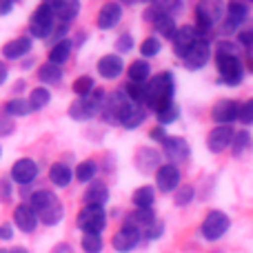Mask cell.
I'll return each instance as SVG.
<instances>
[{"label": "cell", "instance_id": "obj_1", "mask_svg": "<svg viewBox=\"0 0 253 253\" xmlns=\"http://www.w3.org/2000/svg\"><path fill=\"white\" fill-rule=\"evenodd\" d=\"M173 93H175V80L171 71H162L156 74L142 84V96H140V105L144 109L162 111L165 107L173 105Z\"/></svg>", "mask_w": 253, "mask_h": 253}, {"label": "cell", "instance_id": "obj_2", "mask_svg": "<svg viewBox=\"0 0 253 253\" xmlns=\"http://www.w3.org/2000/svg\"><path fill=\"white\" fill-rule=\"evenodd\" d=\"M215 67H218L220 80L227 87L242 84V80H245V65H242L233 42H229V40H220L218 42V49H215Z\"/></svg>", "mask_w": 253, "mask_h": 253}, {"label": "cell", "instance_id": "obj_3", "mask_svg": "<svg viewBox=\"0 0 253 253\" xmlns=\"http://www.w3.org/2000/svg\"><path fill=\"white\" fill-rule=\"evenodd\" d=\"M31 211L36 213V220H40L47 227H56L62 218H65V205L62 200L56 196L53 191H47V189H38L34 191L29 200Z\"/></svg>", "mask_w": 253, "mask_h": 253}, {"label": "cell", "instance_id": "obj_4", "mask_svg": "<svg viewBox=\"0 0 253 253\" xmlns=\"http://www.w3.org/2000/svg\"><path fill=\"white\" fill-rule=\"evenodd\" d=\"M105 96L107 93L102 91V89H93L91 93H87V96H83V98H78V100L71 102L69 109H67V114H69V118L76 120V123L91 120L96 114H100V107H102Z\"/></svg>", "mask_w": 253, "mask_h": 253}, {"label": "cell", "instance_id": "obj_5", "mask_svg": "<svg viewBox=\"0 0 253 253\" xmlns=\"http://www.w3.org/2000/svg\"><path fill=\"white\" fill-rule=\"evenodd\" d=\"M53 27H56V20H53L51 9H49L47 2H40L29 18V34L34 36V38L44 40L53 34Z\"/></svg>", "mask_w": 253, "mask_h": 253}, {"label": "cell", "instance_id": "obj_6", "mask_svg": "<svg viewBox=\"0 0 253 253\" xmlns=\"http://www.w3.org/2000/svg\"><path fill=\"white\" fill-rule=\"evenodd\" d=\"M229 227H231V220H229L227 213H222V211H209L200 224V231L205 240L215 242L229 231Z\"/></svg>", "mask_w": 253, "mask_h": 253}, {"label": "cell", "instance_id": "obj_7", "mask_svg": "<svg viewBox=\"0 0 253 253\" xmlns=\"http://www.w3.org/2000/svg\"><path fill=\"white\" fill-rule=\"evenodd\" d=\"M105 227H107V213L102 207L87 205L78 213V229L83 233H98L100 236Z\"/></svg>", "mask_w": 253, "mask_h": 253}, {"label": "cell", "instance_id": "obj_8", "mask_svg": "<svg viewBox=\"0 0 253 253\" xmlns=\"http://www.w3.org/2000/svg\"><path fill=\"white\" fill-rule=\"evenodd\" d=\"M251 13V7L247 2H229L227 7H224V18H222V34H236L238 29H240L242 25H245V20L249 18Z\"/></svg>", "mask_w": 253, "mask_h": 253}, {"label": "cell", "instance_id": "obj_9", "mask_svg": "<svg viewBox=\"0 0 253 253\" xmlns=\"http://www.w3.org/2000/svg\"><path fill=\"white\" fill-rule=\"evenodd\" d=\"M144 20H149L153 25V29L158 31L160 36H165V38H173L175 29H178V25H175V20L171 16H167L165 11H162L160 7H158V2H151L147 7V11H144Z\"/></svg>", "mask_w": 253, "mask_h": 253}, {"label": "cell", "instance_id": "obj_10", "mask_svg": "<svg viewBox=\"0 0 253 253\" xmlns=\"http://www.w3.org/2000/svg\"><path fill=\"white\" fill-rule=\"evenodd\" d=\"M162 153H165V158L169 160V165L178 167L180 162L189 160L191 147H189V142L184 138H180V135H169V138L162 142Z\"/></svg>", "mask_w": 253, "mask_h": 253}, {"label": "cell", "instance_id": "obj_11", "mask_svg": "<svg viewBox=\"0 0 253 253\" xmlns=\"http://www.w3.org/2000/svg\"><path fill=\"white\" fill-rule=\"evenodd\" d=\"M209 56H211V44L207 42L205 38H198L196 42L189 47V51L182 56L184 65H187V69L196 71V69H202V67L209 62Z\"/></svg>", "mask_w": 253, "mask_h": 253}, {"label": "cell", "instance_id": "obj_12", "mask_svg": "<svg viewBox=\"0 0 253 253\" xmlns=\"http://www.w3.org/2000/svg\"><path fill=\"white\" fill-rule=\"evenodd\" d=\"M126 96L123 91H114L111 96H105L102 100V107H100V118L105 120L107 125H118V118L123 114L125 105H126Z\"/></svg>", "mask_w": 253, "mask_h": 253}, {"label": "cell", "instance_id": "obj_13", "mask_svg": "<svg viewBox=\"0 0 253 253\" xmlns=\"http://www.w3.org/2000/svg\"><path fill=\"white\" fill-rule=\"evenodd\" d=\"M233 126L231 125H215L213 129L209 131L207 135V147H209L211 153H222L224 149L231 147V140H233Z\"/></svg>", "mask_w": 253, "mask_h": 253}, {"label": "cell", "instance_id": "obj_14", "mask_svg": "<svg viewBox=\"0 0 253 253\" xmlns=\"http://www.w3.org/2000/svg\"><path fill=\"white\" fill-rule=\"evenodd\" d=\"M156 187L165 193H173L180 187V169L175 165H160L156 169Z\"/></svg>", "mask_w": 253, "mask_h": 253}, {"label": "cell", "instance_id": "obj_15", "mask_svg": "<svg viewBox=\"0 0 253 253\" xmlns=\"http://www.w3.org/2000/svg\"><path fill=\"white\" fill-rule=\"evenodd\" d=\"M11 180L13 182H18V184H31L36 180V175H38V165H36L31 158H20V160H16L13 162V167H11Z\"/></svg>", "mask_w": 253, "mask_h": 253}, {"label": "cell", "instance_id": "obj_16", "mask_svg": "<svg viewBox=\"0 0 253 253\" xmlns=\"http://www.w3.org/2000/svg\"><path fill=\"white\" fill-rule=\"evenodd\" d=\"M238 102L231 100V98H224V100H218L213 107H211V120L215 125H231L238 116Z\"/></svg>", "mask_w": 253, "mask_h": 253}, {"label": "cell", "instance_id": "obj_17", "mask_svg": "<svg viewBox=\"0 0 253 253\" xmlns=\"http://www.w3.org/2000/svg\"><path fill=\"white\" fill-rule=\"evenodd\" d=\"M140 240H142L140 231H135V229H131V227H123L114 238H111V247H114L118 253H129L140 245Z\"/></svg>", "mask_w": 253, "mask_h": 253}, {"label": "cell", "instance_id": "obj_18", "mask_svg": "<svg viewBox=\"0 0 253 253\" xmlns=\"http://www.w3.org/2000/svg\"><path fill=\"white\" fill-rule=\"evenodd\" d=\"M31 47H34V42H31L29 36H18V38L7 40L0 51H2V56L7 60H18V58H25L31 51Z\"/></svg>", "mask_w": 253, "mask_h": 253}, {"label": "cell", "instance_id": "obj_19", "mask_svg": "<svg viewBox=\"0 0 253 253\" xmlns=\"http://www.w3.org/2000/svg\"><path fill=\"white\" fill-rule=\"evenodd\" d=\"M196 40H198V34H196V29H193V25H182V27H178V29H175V34H173V38H171L175 56L182 58L184 53L189 51V47L196 42Z\"/></svg>", "mask_w": 253, "mask_h": 253}, {"label": "cell", "instance_id": "obj_20", "mask_svg": "<svg viewBox=\"0 0 253 253\" xmlns=\"http://www.w3.org/2000/svg\"><path fill=\"white\" fill-rule=\"evenodd\" d=\"M162 165V153L151 147H142L135 153V167L140 173H151Z\"/></svg>", "mask_w": 253, "mask_h": 253}, {"label": "cell", "instance_id": "obj_21", "mask_svg": "<svg viewBox=\"0 0 253 253\" xmlns=\"http://www.w3.org/2000/svg\"><path fill=\"white\" fill-rule=\"evenodd\" d=\"M147 118V109L142 105H135V102H126L123 114L118 118V125L125 126V129H138L140 125Z\"/></svg>", "mask_w": 253, "mask_h": 253}, {"label": "cell", "instance_id": "obj_22", "mask_svg": "<svg viewBox=\"0 0 253 253\" xmlns=\"http://www.w3.org/2000/svg\"><path fill=\"white\" fill-rule=\"evenodd\" d=\"M49 9L53 13V20H60L65 25H69L71 20L80 16V2H74V0H58V2H47Z\"/></svg>", "mask_w": 253, "mask_h": 253}, {"label": "cell", "instance_id": "obj_23", "mask_svg": "<svg viewBox=\"0 0 253 253\" xmlns=\"http://www.w3.org/2000/svg\"><path fill=\"white\" fill-rule=\"evenodd\" d=\"M125 71V62L118 53H107L98 60V74L105 80H116Z\"/></svg>", "mask_w": 253, "mask_h": 253}, {"label": "cell", "instance_id": "obj_24", "mask_svg": "<svg viewBox=\"0 0 253 253\" xmlns=\"http://www.w3.org/2000/svg\"><path fill=\"white\" fill-rule=\"evenodd\" d=\"M120 18H123V7L118 2H105L102 9L98 11L96 25H98V29H114L120 22Z\"/></svg>", "mask_w": 253, "mask_h": 253}, {"label": "cell", "instance_id": "obj_25", "mask_svg": "<svg viewBox=\"0 0 253 253\" xmlns=\"http://www.w3.org/2000/svg\"><path fill=\"white\" fill-rule=\"evenodd\" d=\"M13 222L20 229L22 233H34L36 227H38V220H36V213L31 211V207L27 202H20V205L13 209Z\"/></svg>", "mask_w": 253, "mask_h": 253}, {"label": "cell", "instance_id": "obj_26", "mask_svg": "<svg viewBox=\"0 0 253 253\" xmlns=\"http://www.w3.org/2000/svg\"><path fill=\"white\" fill-rule=\"evenodd\" d=\"M109 200V189L102 180H91L84 191V202L93 207H105V202Z\"/></svg>", "mask_w": 253, "mask_h": 253}, {"label": "cell", "instance_id": "obj_27", "mask_svg": "<svg viewBox=\"0 0 253 253\" xmlns=\"http://www.w3.org/2000/svg\"><path fill=\"white\" fill-rule=\"evenodd\" d=\"M153 222H156V213H153V209H135L133 213H129V218L125 220V227H131V229H135V231L142 233L144 229Z\"/></svg>", "mask_w": 253, "mask_h": 253}, {"label": "cell", "instance_id": "obj_28", "mask_svg": "<svg viewBox=\"0 0 253 253\" xmlns=\"http://www.w3.org/2000/svg\"><path fill=\"white\" fill-rule=\"evenodd\" d=\"M71 51H74V40L65 38V40H60V42H53L51 51H49V60H47V62L62 67L67 60H69Z\"/></svg>", "mask_w": 253, "mask_h": 253}, {"label": "cell", "instance_id": "obj_29", "mask_svg": "<svg viewBox=\"0 0 253 253\" xmlns=\"http://www.w3.org/2000/svg\"><path fill=\"white\" fill-rule=\"evenodd\" d=\"M49 180H51L56 187L65 189V187H69V182L74 180V171H71L65 162H53L51 169H49Z\"/></svg>", "mask_w": 253, "mask_h": 253}, {"label": "cell", "instance_id": "obj_30", "mask_svg": "<svg viewBox=\"0 0 253 253\" xmlns=\"http://www.w3.org/2000/svg\"><path fill=\"white\" fill-rule=\"evenodd\" d=\"M151 78V65L149 60H133L129 65V80L133 84H144Z\"/></svg>", "mask_w": 253, "mask_h": 253}, {"label": "cell", "instance_id": "obj_31", "mask_svg": "<svg viewBox=\"0 0 253 253\" xmlns=\"http://www.w3.org/2000/svg\"><path fill=\"white\" fill-rule=\"evenodd\" d=\"M131 202H133L138 209H151L153 202H156V191H153V187H149V184L138 187L133 191V196H131Z\"/></svg>", "mask_w": 253, "mask_h": 253}, {"label": "cell", "instance_id": "obj_32", "mask_svg": "<svg viewBox=\"0 0 253 253\" xmlns=\"http://www.w3.org/2000/svg\"><path fill=\"white\" fill-rule=\"evenodd\" d=\"M38 80L42 84H58L62 80V67L51 65V62H44L38 69Z\"/></svg>", "mask_w": 253, "mask_h": 253}, {"label": "cell", "instance_id": "obj_33", "mask_svg": "<svg viewBox=\"0 0 253 253\" xmlns=\"http://www.w3.org/2000/svg\"><path fill=\"white\" fill-rule=\"evenodd\" d=\"M27 114H31V107L27 98H13L2 109V116H7V118H18V116H27Z\"/></svg>", "mask_w": 253, "mask_h": 253}, {"label": "cell", "instance_id": "obj_34", "mask_svg": "<svg viewBox=\"0 0 253 253\" xmlns=\"http://www.w3.org/2000/svg\"><path fill=\"white\" fill-rule=\"evenodd\" d=\"M29 107H31V111H40V109H44V107L51 102V93H49V89L47 87H36L34 91L29 93Z\"/></svg>", "mask_w": 253, "mask_h": 253}, {"label": "cell", "instance_id": "obj_35", "mask_svg": "<svg viewBox=\"0 0 253 253\" xmlns=\"http://www.w3.org/2000/svg\"><path fill=\"white\" fill-rule=\"evenodd\" d=\"M96 173H98V165L93 160H83L74 171L78 182H91V180H96Z\"/></svg>", "mask_w": 253, "mask_h": 253}, {"label": "cell", "instance_id": "obj_36", "mask_svg": "<svg viewBox=\"0 0 253 253\" xmlns=\"http://www.w3.org/2000/svg\"><path fill=\"white\" fill-rule=\"evenodd\" d=\"M249 147H251V133H249V131H238V133H233V140H231L233 156L240 158Z\"/></svg>", "mask_w": 253, "mask_h": 253}, {"label": "cell", "instance_id": "obj_37", "mask_svg": "<svg viewBox=\"0 0 253 253\" xmlns=\"http://www.w3.org/2000/svg\"><path fill=\"white\" fill-rule=\"evenodd\" d=\"M80 247H83L84 253H102V238L98 233H83V240H80Z\"/></svg>", "mask_w": 253, "mask_h": 253}, {"label": "cell", "instance_id": "obj_38", "mask_svg": "<svg viewBox=\"0 0 253 253\" xmlns=\"http://www.w3.org/2000/svg\"><path fill=\"white\" fill-rule=\"evenodd\" d=\"M160 49H162V44H160V40H158L156 36H149V38H144L142 44H140V53H142V60L158 56V53H160Z\"/></svg>", "mask_w": 253, "mask_h": 253}, {"label": "cell", "instance_id": "obj_39", "mask_svg": "<svg viewBox=\"0 0 253 253\" xmlns=\"http://www.w3.org/2000/svg\"><path fill=\"white\" fill-rule=\"evenodd\" d=\"M193 196H196V189H193L191 184H182V187H178L173 191V202L178 207H187L189 202L193 200Z\"/></svg>", "mask_w": 253, "mask_h": 253}, {"label": "cell", "instance_id": "obj_40", "mask_svg": "<svg viewBox=\"0 0 253 253\" xmlns=\"http://www.w3.org/2000/svg\"><path fill=\"white\" fill-rule=\"evenodd\" d=\"M158 123H160V126H167V125H171V123H175V120L180 118V107L175 105H169V107H165L162 111H158Z\"/></svg>", "mask_w": 253, "mask_h": 253}, {"label": "cell", "instance_id": "obj_41", "mask_svg": "<svg viewBox=\"0 0 253 253\" xmlns=\"http://www.w3.org/2000/svg\"><path fill=\"white\" fill-rule=\"evenodd\" d=\"M93 84H96V83H93L91 76H80V78L74 80V93H76L78 98L87 96V93H91L93 89H96Z\"/></svg>", "mask_w": 253, "mask_h": 253}, {"label": "cell", "instance_id": "obj_42", "mask_svg": "<svg viewBox=\"0 0 253 253\" xmlns=\"http://www.w3.org/2000/svg\"><path fill=\"white\" fill-rule=\"evenodd\" d=\"M162 233H165V222H153V224H149L147 229H144L142 233H140V236L144 238V240H158V238L162 236Z\"/></svg>", "mask_w": 253, "mask_h": 253}, {"label": "cell", "instance_id": "obj_43", "mask_svg": "<svg viewBox=\"0 0 253 253\" xmlns=\"http://www.w3.org/2000/svg\"><path fill=\"white\" fill-rule=\"evenodd\" d=\"M236 120H240L242 125H251L253 123V100H247L242 107H238Z\"/></svg>", "mask_w": 253, "mask_h": 253}, {"label": "cell", "instance_id": "obj_44", "mask_svg": "<svg viewBox=\"0 0 253 253\" xmlns=\"http://www.w3.org/2000/svg\"><path fill=\"white\" fill-rule=\"evenodd\" d=\"M116 49H118L120 53H129L131 49H133V36L131 34H120L118 40H116Z\"/></svg>", "mask_w": 253, "mask_h": 253}, {"label": "cell", "instance_id": "obj_45", "mask_svg": "<svg viewBox=\"0 0 253 253\" xmlns=\"http://www.w3.org/2000/svg\"><path fill=\"white\" fill-rule=\"evenodd\" d=\"M238 40H240V44L247 49V51H251V47H253V29L238 31Z\"/></svg>", "mask_w": 253, "mask_h": 253}, {"label": "cell", "instance_id": "obj_46", "mask_svg": "<svg viewBox=\"0 0 253 253\" xmlns=\"http://www.w3.org/2000/svg\"><path fill=\"white\" fill-rule=\"evenodd\" d=\"M149 135H151V140H156V142H160V144L165 142L167 138H169V133H167V126H160V125L153 126V129L149 131Z\"/></svg>", "mask_w": 253, "mask_h": 253}, {"label": "cell", "instance_id": "obj_47", "mask_svg": "<svg viewBox=\"0 0 253 253\" xmlns=\"http://www.w3.org/2000/svg\"><path fill=\"white\" fill-rule=\"evenodd\" d=\"M13 129H16V126H13V120L7 118V116H2V118H0V135H11Z\"/></svg>", "mask_w": 253, "mask_h": 253}, {"label": "cell", "instance_id": "obj_48", "mask_svg": "<svg viewBox=\"0 0 253 253\" xmlns=\"http://www.w3.org/2000/svg\"><path fill=\"white\" fill-rule=\"evenodd\" d=\"M0 198H2V200L11 198V180L9 178H0Z\"/></svg>", "mask_w": 253, "mask_h": 253}, {"label": "cell", "instance_id": "obj_49", "mask_svg": "<svg viewBox=\"0 0 253 253\" xmlns=\"http://www.w3.org/2000/svg\"><path fill=\"white\" fill-rule=\"evenodd\" d=\"M11 238H13V229H11V224L4 222L2 227H0V240H11Z\"/></svg>", "mask_w": 253, "mask_h": 253}, {"label": "cell", "instance_id": "obj_50", "mask_svg": "<svg viewBox=\"0 0 253 253\" xmlns=\"http://www.w3.org/2000/svg\"><path fill=\"white\" fill-rule=\"evenodd\" d=\"M13 9V2L11 0H0V16H9Z\"/></svg>", "mask_w": 253, "mask_h": 253}, {"label": "cell", "instance_id": "obj_51", "mask_svg": "<svg viewBox=\"0 0 253 253\" xmlns=\"http://www.w3.org/2000/svg\"><path fill=\"white\" fill-rule=\"evenodd\" d=\"M51 253H74V247L67 245V242H60V245L53 247V251H51Z\"/></svg>", "mask_w": 253, "mask_h": 253}, {"label": "cell", "instance_id": "obj_52", "mask_svg": "<svg viewBox=\"0 0 253 253\" xmlns=\"http://www.w3.org/2000/svg\"><path fill=\"white\" fill-rule=\"evenodd\" d=\"M7 76H9L7 65H4V62L0 60V84H4V80H7Z\"/></svg>", "mask_w": 253, "mask_h": 253}, {"label": "cell", "instance_id": "obj_53", "mask_svg": "<svg viewBox=\"0 0 253 253\" xmlns=\"http://www.w3.org/2000/svg\"><path fill=\"white\" fill-rule=\"evenodd\" d=\"M7 253H27V249H22V247H13V249L7 251Z\"/></svg>", "mask_w": 253, "mask_h": 253}, {"label": "cell", "instance_id": "obj_54", "mask_svg": "<svg viewBox=\"0 0 253 253\" xmlns=\"http://www.w3.org/2000/svg\"><path fill=\"white\" fill-rule=\"evenodd\" d=\"M0 253H7V251H4V249H0Z\"/></svg>", "mask_w": 253, "mask_h": 253}, {"label": "cell", "instance_id": "obj_55", "mask_svg": "<svg viewBox=\"0 0 253 253\" xmlns=\"http://www.w3.org/2000/svg\"><path fill=\"white\" fill-rule=\"evenodd\" d=\"M0 156H2V149H0Z\"/></svg>", "mask_w": 253, "mask_h": 253}]
</instances>
